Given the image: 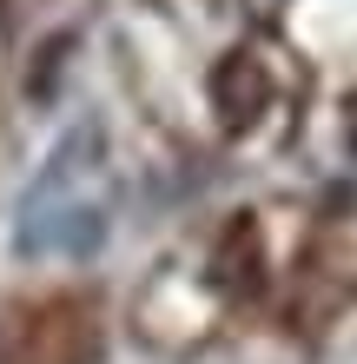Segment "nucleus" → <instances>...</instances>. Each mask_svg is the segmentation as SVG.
<instances>
[{"label":"nucleus","instance_id":"f257e3e1","mask_svg":"<svg viewBox=\"0 0 357 364\" xmlns=\"http://www.w3.org/2000/svg\"><path fill=\"white\" fill-rule=\"evenodd\" d=\"M99 153H106V139H99L93 126H79V133L60 139V153L47 159V173L33 179L27 205H20V252H93L106 239L99 199L79 192V186H93Z\"/></svg>","mask_w":357,"mask_h":364},{"label":"nucleus","instance_id":"f03ea898","mask_svg":"<svg viewBox=\"0 0 357 364\" xmlns=\"http://www.w3.org/2000/svg\"><path fill=\"white\" fill-rule=\"evenodd\" d=\"M212 100H219L225 126L238 133V126H245L251 113H258V100H265V80H258V67H251L245 53H232V60H225V67L212 73Z\"/></svg>","mask_w":357,"mask_h":364},{"label":"nucleus","instance_id":"7ed1b4c3","mask_svg":"<svg viewBox=\"0 0 357 364\" xmlns=\"http://www.w3.org/2000/svg\"><path fill=\"white\" fill-rule=\"evenodd\" d=\"M344 146H351V159H357V100L344 106Z\"/></svg>","mask_w":357,"mask_h":364}]
</instances>
